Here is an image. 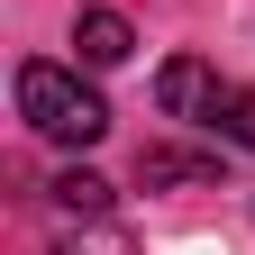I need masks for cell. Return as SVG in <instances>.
Instances as JSON below:
<instances>
[{
	"instance_id": "1",
	"label": "cell",
	"mask_w": 255,
	"mask_h": 255,
	"mask_svg": "<svg viewBox=\"0 0 255 255\" xmlns=\"http://www.w3.org/2000/svg\"><path fill=\"white\" fill-rule=\"evenodd\" d=\"M18 119L37 137H55V146H101L110 137V101L73 64H18Z\"/></svg>"
},
{
	"instance_id": "2",
	"label": "cell",
	"mask_w": 255,
	"mask_h": 255,
	"mask_svg": "<svg viewBox=\"0 0 255 255\" xmlns=\"http://www.w3.org/2000/svg\"><path fill=\"white\" fill-rule=\"evenodd\" d=\"M155 101L173 119H191V128H210V137H228V146L255 155V91L228 82V73H210L201 55H173L164 73H155Z\"/></svg>"
},
{
	"instance_id": "3",
	"label": "cell",
	"mask_w": 255,
	"mask_h": 255,
	"mask_svg": "<svg viewBox=\"0 0 255 255\" xmlns=\"http://www.w3.org/2000/svg\"><path fill=\"white\" fill-rule=\"evenodd\" d=\"M137 182L164 191V182H219V155H191V146H137Z\"/></svg>"
},
{
	"instance_id": "4",
	"label": "cell",
	"mask_w": 255,
	"mask_h": 255,
	"mask_svg": "<svg viewBox=\"0 0 255 255\" xmlns=\"http://www.w3.org/2000/svg\"><path fill=\"white\" fill-rule=\"evenodd\" d=\"M128 46H137V37H128L119 9H91V18L73 27V55H82V64H128Z\"/></svg>"
},
{
	"instance_id": "5",
	"label": "cell",
	"mask_w": 255,
	"mask_h": 255,
	"mask_svg": "<svg viewBox=\"0 0 255 255\" xmlns=\"http://www.w3.org/2000/svg\"><path fill=\"white\" fill-rule=\"evenodd\" d=\"M55 201L73 210V219H101V210H110V182H101V173H64V182H55Z\"/></svg>"
},
{
	"instance_id": "6",
	"label": "cell",
	"mask_w": 255,
	"mask_h": 255,
	"mask_svg": "<svg viewBox=\"0 0 255 255\" xmlns=\"http://www.w3.org/2000/svg\"><path fill=\"white\" fill-rule=\"evenodd\" d=\"M55 255H119V246H73V237H64V246H55Z\"/></svg>"
}]
</instances>
